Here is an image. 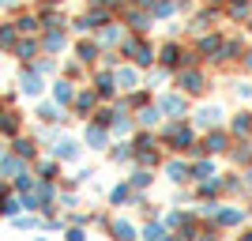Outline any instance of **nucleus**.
Segmentation results:
<instances>
[{"mask_svg": "<svg viewBox=\"0 0 252 241\" xmlns=\"http://www.w3.org/2000/svg\"><path fill=\"white\" fill-rule=\"evenodd\" d=\"M53 155H57V158H68V162H72V158H79V143H75V139H61V143L53 147Z\"/></svg>", "mask_w": 252, "mask_h": 241, "instance_id": "f03ea898", "label": "nucleus"}, {"mask_svg": "<svg viewBox=\"0 0 252 241\" xmlns=\"http://www.w3.org/2000/svg\"><path fill=\"white\" fill-rule=\"evenodd\" d=\"M72 95H75L72 83H57L53 87V98H57V102H72Z\"/></svg>", "mask_w": 252, "mask_h": 241, "instance_id": "423d86ee", "label": "nucleus"}, {"mask_svg": "<svg viewBox=\"0 0 252 241\" xmlns=\"http://www.w3.org/2000/svg\"><path fill=\"white\" fill-rule=\"evenodd\" d=\"M34 53H38V45H34V42H19V57H23V61H31Z\"/></svg>", "mask_w": 252, "mask_h": 241, "instance_id": "4468645a", "label": "nucleus"}, {"mask_svg": "<svg viewBox=\"0 0 252 241\" xmlns=\"http://www.w3.org/2000/svg\"><path fill=\"white\" fill-rule=\"evenodd\" d=\"M128 155H132V147H117V151H113V158H117V162H125Z\"/></svg>", "mask_w": 252, "mask_h": 241, "instance_id": "393cba45", "label": "nucleus"}, {"mask_svg": "<svg viewBox=\"0 0 252 241\" xmlns=\"http://www.w3.org/2000/svg\"><path fill=\"white\" fill-rule=\"evenodd\" d=\"M87 143H91V147H102L105 143V128L102 125H91V128H87Z\"/></svg>", "mask_w": 252, "mask_h": 241, "instance_id": "39448f33", "label": "nucleus"}, {"mask_svg": "<svg viewBox=\"0 0 252 241\" xmlns=\"http://www.w3.org/2000/svg\"><path fill=\"white\" fill-rule=\"evenodd\" d=\"M94 42H83V45H79V61H94Z\"/></svg>", "mask_w": 252, "mask_h": 241, "instance_id": "f8f14e48", "label": "nucleus"}, {"mask_svg": "<svg viewBox=\"0 0 252 241\" xmlns=\"http://www.w3.org/2000/svg\"><path fill=\"white\" fill-rule=\"evenodd\" d=\"M249 181H252V173H249Z\"/></svg>", "mask_w": 252, "mask_h": 241, "instance_id": "c756f323", "label": "nucleus"}, {"mask_svg": "<svg viewBox=\"0 0 252 241\" xmlns=\"http://www.w3.org/2000/svg\"><path fill=\"white\" fill-rule=\"evenodd\" d=\"M15 155L19 158H34V143L31 139H19V143H15Z\"/></svg>", "mask_w": 252, "mask_h": 241, "instance_id": "1a4fd4ad", "label": "nucleus"}, {"mask_svg": "<svg viewBox=\"0 0 252 241\" xmlns=\"http://www.w3.org/2000/svg\"><path fill=\"white\" fill-rule=\"evenodd\" d=\"M0 215H4V185H0Z\"/></svg>", "mask_w": 252, "mask_h": 241, "instance_id": "cd10ccee", "label": "nucleus"}, {"mask_svg": "<svg viewBox=\"0 0 252 241\" xmlns=\"http://www.w3.org/2000/svg\"><path fill=\"white\" fill-rule=\"evenodd\" d=\"M49 4H57V0H49Z\"/></svg>", "mask_w": 252, "mask_h": 241, "instance_id": "c85d7f7f", "label": "nucleus"}, {"mask_svg": "<svg viewBox=\"0 0 252 241\" xmlns=\"http://www.w3.org/2000/svg\"><path fill=\"white\" fill-rule=\"evenodd\" d=\"M207 151H226V136H222V132H219V136H211L207 139Z\"/></svg>", "mask_w": 252, "mask_h": 241, "instance_id": "2eb2a0df", "label": "nucleus"}, {"mask_svg": "<svg viewBox=\"0 0 252 241\" xmlns=\"http://www.w3.org/2000/svg\"><path fill=\"white\" fill-rule=\"evenodd\" d=\"M147 181H151V173H136V177H132V185H136V189H143Z\"/></svg>", "mask_w": 252, "mask_h": 241, "instance_id": "bb28decb", "label": "nucleus"}, {"mask_svg": "<svg viewBox=\"0 0 252 241\" xmlns=\"http://www.w3.org/2000/svg\"><path fill=\"white\" fill-rule=\"evenodd\" d=\"M98 95H113V79L109 75H98Z\"/></svg>", "mask_w": 252, "mask_h": 241, "instance_id": "dca6fc26", "label": "nucleus"}, {"mask_svg": "<svg viewBox=\"0 0 252 241\" xmlns=\"http://www.w3.org/2000/svg\"><path fill=\"white\" fill-rule=\"evenodd\" d=\"M219 117H222V109H203V113H200V125H215Z\"/></svg>", "mask_w": 252, "mask_h": 241, "instance_id": "ddd939ff", "label": "nucleus"}, {"mask_svg": "<svg viewBox=\"0 0 252 241\" xmlns=\"http://www.w3.org/2000/svg\"><path fill=\"white\" fill-rule=\"evenodd\" d=\"M45 49H49V53H57V49H64V34H61V31H53V34H49V38H45Z\"/></svg>", "mask_w": 252, "mask_h": 241, "instance_id": "6e6552de", "label": "nucleus"}, {"mask_svg": "<svg viewBox=\"0 0 252 241\" xmlns=\"http://www.w3.org/2000/svg\"><path fill=\"white\" fill-rule=\"evenodd\" d=\"M15 27H19L23 34H34V31H38V19H31V15H23V19L15 23Z\"/></svg>", "mask_w": 252, "mask_h": 241, "instance_id": "9d476101", "label": "nucleus"}, {"mask_svg": "<svg viewBox=\"0 0 252 241\" xmlns=\"http://www.w3.org/2000/svg\"><path fill=\"white\" fill-rule=\"evenodd\" d=\"M169 177H173V181H185V166H181V162H173V166H169Z\"/></svg>", "mask_w": 252, "mask_h": 241, "instance_id": "412c9836", "label": "nucleus"}, {"mask_svg": "<svg viewBox=\"0 0 252 241\" xmlns=\"http://www.w3.org/2000/svg\"><path fill=\"white\" fill-rule=\"evenodd\" d=\"M19 211V200H4V215H15Z\"/></svg>", "mask_w": 252, "mask_h": 241, "instance_id": "b1692460", "label": "nucleus"}, {"mask_svg": "<svg viewBox=\"0 0 252 241\" xmlns=\"http://www.w3.org/2000/svg\"><path fill=\"white\" fill-rule=\"evenodd\" d=\"M181 87H185L189 95H200V91H203V79H200V72H185V75H181Z\"/></svg>", "mask_w": 252, "mask_h": 241, "instance_id": "7ed1b4c3", "label": "nucleus"}, {"mask_svg": "<svg viewBox=\"0 0 252 241\" xmlns=\"http://www.w3.org/2000/svg\"><path fill=\"white\" fill-rule=\"evenodd\" d=\"M0 132H4V136H15V132H19V113H4L0 117Z\"/></svg>", "mask_w": 252, "mask_h": 241, "instance_id": "20e7f679", "label": "nucleus"}, {"mask_svg": "<svg viewBox=\"0 0 252 241\" xmlns=\"http://www.w3.org/2000/svg\"><path fill=\"white\" fill-rule=\"evenodd\" d=\"M113 234H117V238H132V234H136V230H132L128 222H117V226H113Z\"/></svg>", "mask_w": 252, "mask_h": 241, "instance_id": "6ab92c4d", "label": "nucleus"}, {"mask_svg": "<svg viewBox=\"0 0 252 241\" xmlns=\"http://www.w3.org/2000/svg\"><path fill=\"white\" fill-rule=\"evenodd\" d=\"M91 105H94V95H79V113H87Z\"/></svg>", "mask_w": 252, "mask_h": 241, "instance_id": "4be33fe9", "label": "nucleus"}, {"mask_svg": "<svg viewBox=\"0 0 252 241\" xmlns=\"http://www.w3.org/2000/svg\"><path fill=\"white\" fill-rule=\"evenodd\" d=\"M15 42V31H11V27H0V45H11Z\"/></svg>", "mask_w": 252, "mask_h": 241, "instance_id": "aec40b11", "label": "nucleus"}, {"mask_svg": "<svg viewBox=\"0 0 252 241\" xmlns=\"http://www.w3.org/2000/svg\"><path fill=\"white\" fill-rule=\"evenodd\" d=\"M19 87H23V95H42V72H23Z\"/></svg>", "mask_w": 252, "mask_h": 241, "instance_id": "f257e3e1", "label": "nucleus"}, {"mask_svg": "<svg viewBox=\"0 0 252 241\" xmlns=\"http://www.w3.org/2000/svg\"><path fill=\"white\" fill-rule=\"evenodd\" d=\"M38 117H42V121H61V117H57V105H42Z\"/></svg>", "mask_w": 252, "mask_h": 241, "instance_id": "f3484780", "label": "nucleus"}, {"mask_svg": "<svg viewBox=\"0 0 252 241\" xmlns=\"http://www.w3.org/2000/svg\"><path fill=\"white\" fill-rule=\"evenodd\" d=\"M177 57H181V49H177V45H166V49H162V61H166V64H173Z\"/></svg>", "mask_w": 252, "mask_h": 241, "instance_id": "a211bd4d", "label": "nucleus"}, {"mask_svg": "<svg viewBox=\"0 0 252 241\" xmlns=\"http://www.w3.org/2000/svg\"><path fill=\"white\" fill-rule=\"evenodd\" d=\"M169 109V113H181V98H166V102H162Z\"/></svg>", "mask_w": 252, "mask_h": 241, "instance_id": "5701e85b", "label": "nucleus"}, {"mask_svg": "<svg viewBox=\"0 0 252 241\" xmlns=\"http://www.w3.org/2000/svg\"><path fill=\"white\" fill-rule=\"evenodd\" d=\"M158 121V109H143V125H155Z\"/></svg>", "mask_w": 252, "mask_h": 241, "instance_id": "a878e982", "label": "nucleus"}, {"mask_svg": "<svg viewBox=\"0 0 252 241\" xmlns=\"http://www.w3.org/2000/svg\"><path fill=\"white\" fill-rule=\"evenodd\" d=\"M0 173H8V177H19L23 170H19V162H15V158H0Z\"/></svg>", "mask_w": 252, "mask_h": 241, "instance_id": "0eeeda50", "label": "nucleus"}, {"mask_svg": "<svg viewBox=\"0 0 252 241\" xmlns=\"http://www.w3.org/2000/svg\"><path fill=\"white\" fill-rule=\"evenodd\" d=\"M117 83H121V87H136V72H132V68H125V72L117 75Z\"/></svg>", "mask_w": 252, "mask_h": 241, "instance_id": "9b49d317", "label": "nucleus"}]
</instances>
